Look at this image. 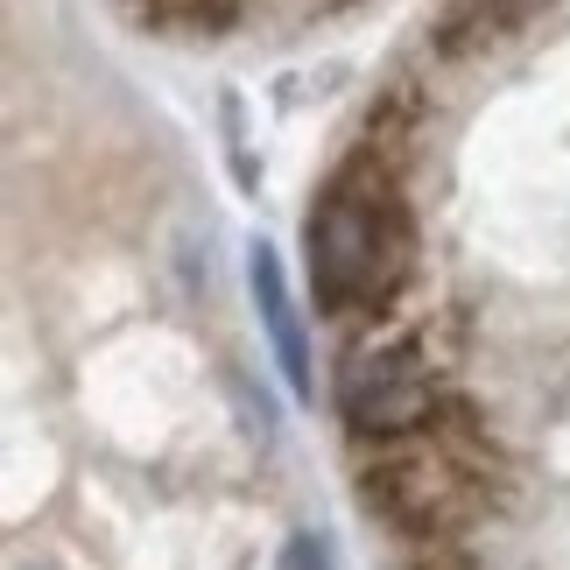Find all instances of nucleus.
Here are the masks:
<instances>
[{
    "instance_id": "f257e3e1",
    "label": "nucleus",
    "mask_w": 570,
    "mask_h": 570,
    "mask_svg": "<svg viewBox=\"0 0 570 570\" xmlns=\"http://www.w3.org/2000/svg\"><path fill=\"white\" fill-rule=\"evenodd\" d=\"M311 247V289L332 317H381L415 268V226L394 169L353 156L303 218Z\"/></svg>"
},
{
    "instance_id": "f03ea898",
    "label": "nucleus",
    "mask_w": 570,
    "mask_h": 570,
    "mask_svg": "<svg viewBox=\"0 0 570 570\" xmlns=\"http://www.w3.org/2000/svg\"><path fill=\"white\" fill-rule=\"evenodd\" d=\"M360 500L394 535L430 550V542H458L487 514V472H472L436 436H409V444H381L360 465Z\"/></svg>"
},
{
    "instance_id": "7ed1b4c3",
    "label": "nucleus",
    "mask_w": 570,
    "mask_h": 570,
    "mask_svg": "<svg viewBox=\"0 0 570 570\" xmlns=\"http://www.w3.org/2000/svg\"><path fill=\"white\" fill-rule=\"evenodd\" d=\"M332 402H338L345 430H353L360 444H409V436H430L444 423L451 394L409 338H374V345H353V353H345Z\"/></svg>"
},
{
    "instance_id": "20e7f679",
    "label": "nucleus",
    "mask_w": 570,
    "mask_h": 570,
    "mask_svg": "<svg viewBox=\"0 0 570 570\" xmlns=\"http://www.w3.org/2000/svg\"><path fill=\"white\" fill-rule=\"evenodd\" d=\"M247 289H254V311H261V332L275 345V366L289 381L296 402H311L317 381H311V345H303V317H296V296H289V275H282V254L268 239L247 247Z\"/></svg>"
},
{
    "instance_id": "39448f33",
    "label": "nucleus",
    "mask_w": 570,
    "mask_h": 570,
    "mask_svg": "<svg viewBox=\"0 0 570 570\" xmlns=\"http://www.w3.org/2000/svg\"><path fill=\"white\" fill-rule=\"evenodd\" d=\"M557 0H444L430 14V50L444 63H465V57H487L500 42H514L521 29H535Z\"/></svg>"
},
{
    "instance_id": "423d86ee",
    "label": "nucleus",
    "mask_w": 570,
    "mask_h": 570,
    "mask_svg": "<svg viewBox=\"0 0 570 570\" xmlns=\"http://www.w3.org/2000/svg\"><path fill=\"white\" fill-rule=\"evenodd\" d=\"M148 29H226L239 14V0H120Z\"/></svg>"
},
{
    "instance_id": "0eeeda50",
    "label": "nucleus",
    "mask_w": 570,
    "mask_h": 570,
    "mask_svg": "<svg viewBox=\"0 0 570 570\" xmlns=\"http://www.w3.org/2000/svg\"><path fill=\"white\" fill-rule=\"evenodd\" d=\"M282 570H338L332 563V542H324V535H296L289 550H282Z\"/></svg>"
},
{
    "instance_id": "6e6552de",
    "label": "nucleus",
    "mask_w": 570,
    "mask_h": 570,
    "mask_svg": "<svg viewBox=\"0 0 570 570\" xmlns=\"http://www.w3.org/2000/svg\"><path fill=\"white\" fill-rule=\"evenodd\" d=\"M430 570H472V563H430Z\"/></svg>"
}]
</instances>
